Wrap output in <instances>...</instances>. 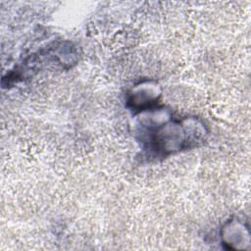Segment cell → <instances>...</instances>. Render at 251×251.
Returning a JSON list of instances; mask_svg holds the SVG:
<instances>
[{
	"label": "cell",
	"mask_w": 251,
	"mask_h": 251,
	"mask_svg": "<svg viewBox=\"0 0 251 251\" xmlns=\"http://www.w3.org/2000/svg\"><path fill=\"white\" fill-rule=\"evenodd\" d=\"M143 148L156 157L187 150L203 142L207 134L204 125L195 118H173L156 107L139 113Z\"/></svg>",
	"instance_id": "1"
},
{
	"label": "cell",
	"mask_w": 251,
	"mask_h": 251,
	"mask_svg": "<svg viewBox=\"0 0 251 251\" xmlns=\"http://www.w3.org/2000/svg\"><path fill=\"white\" fill-rule=\"evenodd\" d=\"M161 96L160 86L152 80H143L137 83L127 94V106L136 113L151 110L158 107Z\"/></svg>",
	"instance_id": "2"
},
{
	"label": "cell",
	"mask_w": 251,
	"mask_h": 251,
	"mask_svg": "<svg viewBox=\"0 0 251 251\" xmlns=\"http://www.w3.org/2000/svg\"><path fill=\"white\" fill-rule=\"evenodd\" d=\"M223 244L228 249H241L244 248L243 243H249L248 228L239 220H229L223 226L222 231Z\"/></svg>",
	"instance_id": "3"
}]
</instances>
